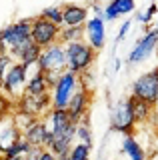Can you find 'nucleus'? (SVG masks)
<instances>
[{
  "label": "nucleus",
  "instance_id": "f257e3e1",
  "mask_svg": "<svg viewBox=\"0 0 158 160\" xmlns=\"http://www.w3.org/2000/svg\"><path fill=\"white\" fill-rule=\"evenodd\" d=\"M96 56V50L84 40L66 44V60H68V70L80 76L82 72H86L92 66Z\"/></svg>",
  "mask_w": 158,
  "mask_h": 160
},
{
  "label": "nucleus",
  "instance_id": "f03ea898",
  "mask_svg": "<svg viewBox=\"0 0 158 160\" xmlns=\"http://www.w3.org/2000/svg\"><path fill=\"white\" fill-rule=\"evenodd\" d=\"M38 70L44 74H62L68 70V60H66V44L56 42L48 48H42L40 60H38Z\"/></svg>",
  "mask_w": 158,
  "mask_h": 160
},
{
  "label": "nucleus",
  "instance_id": "7ed1b4c3",
  "mask_svg": "<svg viewBox=\"0 0 158 160\" xmlns=\"http://www.w3.org/2000/svg\"><path fill=\"white\" fill-rule=\"evenodd\" d=\"M78 88H80V76L70 70L62 72V76L52 88V108H68Z\"/></svg>",
  "mask_w": 158,
  "mask_h": 160
},
{
  "label": "nucleus",
  "instance_id": "20e7f679",
  "mask_svg": "<svg viewBox=\"0 0 158 160\" xmlns=\"http://www.w3.org/2000/svg\"><path fill=\"white\" fill-rule=\"evenodd\" d=\"M132 96L146 100L150 106L156 108L158 104V68H152L148 72L140 74L132 84Z\"/></svg>",
  "mask_w": 158,
  "mask_h": 160
},
{
  "label": "nucleus",
  "instance_id": "39448f33",
  "mask_svg": "<svg viewBox=\"0 0 158 160\" xmlns=\"http://www.w3.org/2000/svg\"><path fill=\"white\" fill-rule=\"evenodd\" d=\"M60 30L62 26L50 22V20L38 16L32 20V32H30V38L34 44H38L40 48H48L52 44L60 42Z\"/></svg>",
  "mask_w": 158,
  "mask_h": 160
},
{
  "label": "nucleus",
  "instance_id": "423d86ee",
  "mask_svg": "<svg viewBox=\"0 0 158 160\" xmlns=\"http://www.w3.org/2000/svg\"><path fill=\"white\" fill-rule=\"evenodd\" d=\"M16 110H20L24 114H30L34 118H42L44 114H48L52 110V94H22L16 102Z\"/></svg>",
  "mask_w": 158,
  "mask_h": 160
},
{
  "label": "nucleus",
  "instance_id": "0eeeda50",
  "mask_svg": "<svg viewBox=\"0 0 158 160\" xmlns=\"http://www.w3.org/2000/svg\"><path fill=\"white\" fill-rule=\"evenodd\" d=\"M110 126H112V130H116V132H122L124 136H132V134H134L136 120L132 116V108H130L128 98L120 100L114 106L112 116H110Z\"/></svg>",
  "mask_w": 158,
  "mask_h": 160
},
{
  "label": "nucleus",
  "instance_id": "6e6552de",
  "mask_svg": "<svg viewBox=\"0 0 158 160\" xmlns=\"http://www.w3.org/2000/svg\"><path fill=\"white\" fill-rule=\"evenodd\" d=\"M76 126L78 124H70L68 128L60 130V132H50L48 136V142H46V148L52 150L58 158H64L70 154V150L74 146V138H76Z\"/></svg>",
  "mask_w": 158,
  "mask_h": 160
},
{
  "label": "nucleus",
  "instance_id": "1a4fd4ad",
  "mask_svg": "<svg viewBox=\"0 0 158 160\" xmlns=\"http://www.w3.org/2000/svg\"><path fill=\"white\" fill-rule=\"evenodd\" d=\"M26 72H28V66L22 62H12V66L8 68L6 76H4V92L8 96H18V94H24V86H26Z\"/></svg>",
  "mask_w": 158,
  "mask_h": 160
},
{
  "label": "nucleus",
  "instance_id": "9d476101",
  "mask_svg": "<svg viewBox=\"0 0 158 160\" xmlns=\"http://www.w3.org/2000/svg\"><path fill=\"white\" fill-rule=\"evenodd\" d=\"M156 46H158V28H152V30H148L144 36H142V38L134 44L132 52L128 54V62H130V64H140V62H144V60L156 50Z\"/></svg>",
  "mask_w": 158,
  "mask_h": 160
},
{
  "label": "nucleus",
  "instance_id": "9b49d317",
  "mask_svg": "<svg viewBox=\"0 0 158 160\" xmlns=\"http://www.w3.org/2000/svg\"><path fill=\"white\" fill-rule=\"evenodd\" d=\"M88 106H90V90H86V88H78L76 90V94L72 96L70 100V104H68V114H70V118H72V122H76V124H80L82 120L86 118V112H88Z\"/></svg>",
  "mask_w": 158,
  "mask_h": 160
},
{
  "label": "nucleus",
  "instance_id": "f8f14e48",
  "mask_svg": "<svg viewBox=\"0 0 158 160\" xmlns=\"http://www.w3.org/2000/svg\"><path fill=\"white\" fill-rule=\"evenodd\" d=\"M48 136H50V128H48V122L42 118H38L32 126H28L22 132V138L34 148H46Z\"/></svg>",
  "mask_w": 158,
  "mask_h": 160
},
{
  "label": "nucleus",
  "instance_id": "ddd939ff",
  "mask_svg": "<svg viewBox=\"0 0 158 160\" xmlns=\"http://www.w3.org/2000/svg\"><path fill=\"white\" fill-rule=\"evenodd\" d=\"M84 32H86V42L94 50H102V46L106 42V30H104L102 16H94V18L88 20L86 26H84Z\"/></svg>",
  "mask_w": 158,
  "mask_h": 160
},
{
  "label": "nucleus",
  "instance_id": "4468645a",
  "mask_svg": "<svg viewBox=\"0 0 158 160\" xmlns=\"http://www.w3.org/2000/svg\"><path fill=\"white\" fill-rule=\"evenodd\" d=\"M62 26H86L88 22V8L80 4H64L62 6Z\"/></svg>",
  "mask_w": 158,
  "mask_h": 160
},
{
  "label": "nucleus",
  "instance_id": "2eb2a0df",
  "mask_svg": "<svg viewBox=\"0 0 158 160\" xmlns=\"http://www.w3.org/2000/svg\"><path fill=\"white\" fill-rule=\"evenodd\" d=\"M128 102H130L132 116H134L136 124H142V122H148V120H150V116H152V108H154V106H150L146 100H140V98L132 96V94L128 96Z\"/></svg>",
  "mask_w": 158,
  "mask_h": 160
},
{
  "label": "nucleus",
  "instance_id": "dca6fc26",
  "mask_svg": "<svg viewBox=\"0 0 158 160\" xmlns=\"http://www.w3.org/2000/svg\"><path fill=\"white\" fill-rule=\"evenodd\" d=\"M134 8H136L134 0H110L108 6L104 8V16H106V20H116L122 14L132 12Z\"/></svg>",
  "mask_w": 158,
  "mask_h": 160
},
{
  "label": "nucleus",
  "instance_id": "f3484780",
  "mask_svg": "<svg viewBox=\"0 0 158 160\" xmlns=\"http://www.w3.org/2000/svg\"><path fill=\"white\" fill-rule=\"evenodd\" d=\"M50 90H52V88H50V84H48V80H46V74L38 70V72L26 82V86H24V94L38 96V94H48Z\"/></svg>",
  "mask_w": 158,
  "mask_h": 160
},
{
  "label": "nucleus",
  "instance_id": "a211bd4d",
  "mask_svg": "<svg viewBox=\"0 0 158 160\" xmlns=\"http://www.w3.org/2000/svg\"><path fill=\"white\" fill-rule=\"evenodd\" d=\"M122 150H124V154H128V158H130V160H148L146 150L140 146V142H138L134 136H124Z\"/></svg>",
  "mask_w": 158,
  "mask_h": 160
},
{
  "label": "nucleus",
  "instance_id": "6ab92c4d",
  "mask_svg": "<svg viewBox=\"0 0 158 160\" xmlns=\"http://www.w3.org/2000/svg\"><path fill=\"white\" fill-rule=\"evenodd\" d=\"M32 146L26 142L22 136L20 138H16V140H12L10 144H8L6 148H4V152H2V156H6V158H14V156H24V154L28 152Z\"/></svg>",
  "mask_w": 158,
  "mask_h": 160
},
{
  "label": "nucleus",
  "instance_id": "aec40b11",
  "mask_svg": "<svg viewBox=\"0 0 158 160\" xmlns=\"http://www.w3.org/2000/svg\"><path fill=\"white\" fill-rule=\"evenodd\" d=\"M82 38H84V26H62V30H60V42L62 44L78 42Z\"/></svg>",
  "mask_w": 158,
  "mask_h": 160
},
{
  "label": "nucleus",
  "instance_id": "412c9836",
  "mask_svg": "<svg viewBox=\"0 0 158 160\" xmlns=\"http://www.w3.org/2000/svg\"><path fill=\"white\" fill-rule=\"evenodd\" d=\"M40 54H42V48L38 46V44H30L24 52L18 56V62L26 64V66H32V64H38V60H40Z\"/></svg>",
  "mask_w": 158,
  "mask_h": 160
},
{
  "label": "nucleus",
  "instance_id": "4be33fe9",
  "mask_svg": "<svg viewBox=\"0 0 158 160\" xmlns=\"http://www.w3.org/2000/svg\"><path fill=\"white\" fill-rule=\"evenodd\" d=\"M40 16H42V18H46V20H50V22H54V24H58V26H62V24H64V18H62V6H48V8H44V10H42Z\"/></svg>",
  "mask_w": 158,
  "mask_h": 160
},
{
  "label": "nucleus",
  "instance_id": "5701e85b",
  "mask_svg": "<svg viewBox=\"0 0 158 160\" xmlns=\"http://www.w3.org/2000/svg\"><path fill=\"white\" fill-rule=\"evenodd\" d=\"M76 138L80 140L82 144H88V146H92V130H90V126H88L86 118L76 126Z\"/></svg>",
  "mask_w": 158,
  "mask_h": 160
},
{
  "label": "nucleus",
  "instance_id": "b1692460",
  "mask_svg": "<svg viewBox=\"0 0 158 160\" xmlns=\"http://www.w3.org/2000/svg\"><path fill=\"white\" fill-rule=\"evenodd\" d=\"M90 148L92 146H88V144H82V142H78V144H74L72 150H70V160H88L90 158Z\"/></svg>",
  "mask_w": 158,
  "mask_h": 160
},
{
  "label": "nucleus",
  "instance_id": "393cba45",
  "mask_svg": "<svg viewBox=\"0 0 158 160\" xmlns=\"http://www.w3.org/2000/svg\"><path fill=\"white\" fill-rule=\"evenodd\" d=\"M12 66V56L10 54H0V88L4 84V76H6L8 68Z\"/></svg>",
  "mask_w": 158,
  "mask_h": 160
},
{
  "label": "nucleus",
  "instance_id": "a878e982",
  "mask_svg": "<svg viewBox=\"0 0 158 160\" xmlns=\"http://www.w3.org/2000/svg\"><path fill=\"white\" fill-rule=\"evenodd\" d=\"M10 108H12V100L6 96V94L0 92V122L10 114Z\"/></svg>",
  "mask_w": 158,
  "mask_h": 160
},
{
  "label": "nucleus",
  "instance_id": "bb28decb",
  "mask_svg": "<svg viewBox=\"0 0 158 160\" xmlns=\"http://www.w3.org/2000/svg\"><path fill=\"white\" fill-rule=\"evenodd\" d=\"M156 10H158V4H150V8L146 10V12H142V14H138V20H140L142 24H148L150 22V18L156 14Z\"/></svg>",
  "mask_w": 158,
  "mask_h": 160
},
{
  "label": "nucleus",
  "instance_id": "cd10ccee",
  "mask_svg": "<svg viewBox=\"0 0 158 160\" xmlns=\"http://www.w3.org/2000/svg\"><path fill=\"white\" fill-rule=\"evenodd\" d=\"M42 150H44V148H34V146H32L26 154H24V160H40Z\"/></svg>",
  "mask_w": 158,
  "mask_h": 160
},
{
  "label": "nucleus",
  "instance_id": "c85d7f7f",
  "mask_svg": "<svg viewBox=\"0 0 158 160\" xmlns=\"http://www.w3.org/2000/svg\"><path fill=\"white\" fill-rule=\"evenodd\" d=\"M128 30H130V20H124V24L120 26V30H118V36H116V40H122L128 34Z\"/></svg>",
  "mask_w": 158,
  "mask_h": 160
},
{
  "label": "nucleus",
  "instance_id": "c756f323",
  "mask_svg": "<svg viewBox=\"0 0 158 160\" xmlns=\"http://www.w3.org/2000/svg\"><path fill=\"white\" fill-rule=\"evenodd\" d=\"M40 160H60V158H58L56 154L52 152V150L44 148V150H42V154H40Z\"/></svg>",
  "mask_w": 158,
  "mask_h": 160
},
{
  "label": "nucleus",
  "instance_id": "7c9ffc66",
  "mask_svg": "<svg viewBox=\"0 0 158 160\" xmlns=\"http://www.w3.org/2000/svg\"><path fill=\"white\" fill-rule=\"evenodd\" d=\"M2 160H24V156H14V158H6V156H2Z\"/></svg>",
  "mask_w": 158,
  "mask_h": 160
},
{
  "label": "nucleus",
  "instance_id": "2f4dec72",
  "mask_svg": "<svg viewBox=\"0 0 158 160\" xmlns=\"http://www.w3.org/2000/svg\"><path fill=\"white\" fill-rule=\"evenodd\" d=\"M60 160H70V156H64V158H60Z\"/></svg>",
  "mask_w": 158,
  "mask_h": 160
},
{
  "label": "nucleus",
  "instance_id": "473e14b6",
  "mask_svg": "<svg viewBox=\"0 0 158 160\" xmlns=\"http://www.w3.org/2000/svg\"><path fill=\"white\" fill-rule=\"evenodd\" d=\"M156 28H158V22H156Z\"/></svg>",
  "mask_w": 158,
  "mask_h": 160
},
{
  "label": "nucleus",
  "instance_id": "72a5a7b5",
  "mask_svg": "<svg viewBox=\"0 0 158 160\" xmlns=\"http://www.w3.org/2000/svg\"><path fill=\"white\" fill-rule=\"evenodd\" d=\"M156 110H158V104H156Z\"/></svg>",
  "mask_w": 158,
  "mask_h": 160
},
{
  "label": "nucleus",
  "instance_id": "f704fd0d",
  "mask_svg": "<svg viewBox=\"0 0 158 160\" xmlns=\"http://www.w3.org/2000/svg\"><path fill=\"white\" fill-rule=\"evenodd\" d=\"M0 160H2V156H0Z\"/></svg>",
  "mask_w": 158,
  "mask_h": 160
}]
</instances>
